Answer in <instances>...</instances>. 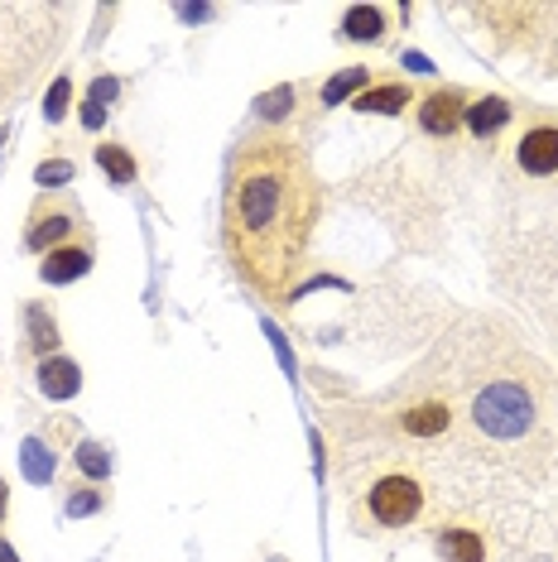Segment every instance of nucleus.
<instances>
[{
	"label": "nucleus",
	"instance_id": "0eeeda50",
	"mask_svg": "<svg viewBox=\"0 0 558 562\" xmlns=\"http://www.w3.org/2000/svg\"><path fill=\"white\" fill-rule=\"evenodd\" d=\"M462 125L472 131L477 139H491L496 131H505L511 125V101L505 97H481V101H467V116Z\"/></svg>",
	"mask_w": 558,
	"mask_h": 562
},
{
	"label": "nucleus",
	"instance_id": "4468645a",
	"mask_svg": "<svg viewBox=\"0 0 558 562\" xmlns=\"http://www.w3.org/2000/svg\"><path fill=\"white\" fill-rule=\"evenodd\" d=\"M97 164L111 173V183H131V178H135V159L125 155V145H101Z\"/></svg>",
	"mask_w": 558,
	"mask_h": 562
},
{
	"label": "nucleus",
	"instance_id": "423d86ee",
	"mask_svg": "<svg viewBox=\"0 0 558 562\" xmlns=\"http://www.w3.org/2000/svg\"><path fill=\"white\" fill-rule=\"evenodd\" d=\"M87 270H92V250L87 246H58V250H48L40 265L44 284H72V279H82Z\"/></svg>",
	"mask_w": 558,
	"mask_h": 562
},
{
	"label": "nucleus",
	"instance_id": "a211bd4d",
	"mask_svg": "<svg viewBox=\"0 0 558 562\" xmlns=\"http://www.w3.org/2000/svg\"><path fill=\"white\" fill-rule=\"evenodd\" d=\"M24 457H30V462H24V471H30L34 481H44V476H48V471H44V447L30 442V447H24Z\"/></svg>",
	"mask_w": 558,
	"mask_h": 562
},
{
	"label": "nucleus",
	"instance_id": "f257e3e1",
	"mask_svg": "<svg viewBox=\"0 0 558 562\" xmlns=\"http://www.w3.org/2000/svg\"><path fill=\"white\" fill-rule=\"evenodd\" d=\"M323 216V188L309 155L294 139L256 135L241 139L226 164L222 240L236 274L270 308H284L289 289L303 274L313 226Z\"/></svg>",
	"mask_w": 558,
	"mask_h": 562
},
{
	"label": "nucleus",
	"instance_id": "6ab92c4d",
	"mask_svg": "<svg viewBox=\"0 0 558 562\" xmlns=\"http://www.w3.org/2000/svg\"><path fill=\"white\" fill-rule=\"evenodd\" d=\"M72 164H40V183H68Z\"/></svg>",
	"mask_w": 558,
	"mask_h": 562
},
{
	"label": "nucleus",
	"instance_id": "f03ea898",
	"mask_svg": "<svg viewBox=\"0 0 558 562\" xmlns=\"http://www.w3.org/2000/svg\"><path fill=\"white\" fill-rule=\"evenodd\" d=\"M418 509H424V491L410 476H380L366 495V515L376 529H404L418 519Z\"/></svg>",
	"mask_w": 558,
	"mask_h": 562
},
{
	"label": "nucleus",
	"instance_id": "39448f33",
	"mask_svg": "<svg viewBox=\"0 0 558 562\" xmlns=\"http://www.w3.org/2000/svg\"><path fill=\"white\" fill-rule=\"evenodd\" d=\"M520 169L529 178H549L558 173V125H535V131L520 135V149H515Z\"/></svg>",
	"mask_w": 558,
	"mask_h": 562
},
{
	"label": "nucleus",
	"instance_id": "20e7f679",
	"mask_svg": "<svg viewBox=\"0 0 558 562\" xmlns=\"http://www.w3.org/2000/svg\"><path fill=\"white\" fill-rule=\"evenodd\" d=\"M462 116H467V97L458 92V87H438V92H428L424 106H418V125L438 139L462 131Z\"/></svg>",
	"mask_w": 558,
	"mask_h": 562
},
{
	"label": "nucleus",
	"instance_id": "dca6fc26",
	"mask_svg": "<svg viewBox=\"0 0 558 562\" xmlns=\"http://www.w3.org/2000/svg\"><path fill=\"white\" fill-rule=\"evenodd\" d=\"M289 101H294V92H289V87H279V92L256 101V111H260V116H289Z\"/></svg>",
	"mask_w": 558,
	"mask_h": 562
},
{
	"label": "nucleus",
	"instance_id": "6e6552de",
	"mask_svg": "<svg viewBox=\"0 0 558 562\" xmlns=\"http://www.w3.org/2000/svg\"><path fill=\"white\" fill-rule=\"evenodd\" d=\"M380 34H386V10L351 5L347 15H342V40H351V44H380Z\"/></svg>",
	"mask_w": 558,
	"mask_h": 562
},
{
	"label": "nucleus",
	"instance_id": "412c9836",
	"mask_svg": "<svg viewBox=\"0 0 558 562\" xmlns=\"http://www.w3.org/2000/svg\"><path fill=\"white\" fill-rule=\"evenodd\" d=\"M0 562H20V558H15V553H10V548H5V543H0Z\"/></svg>",
	"mask_w": 558,
	"mask_h": 562
},
{
	"label": "nucleus",
	"instance_id": "4be33fe9",
	"mask_svg": "<svg viewBox=\"0 0 558 562\" xmlns=\"http://www.w3.org/2000/svg\"><path fill=\"white\" fill-rule=\"evenodd\" d=\"M0 519H5V485H0Z\"/></svg>",
	"mask_w": 558,
	"mask_h": 562
},
{
	"label": "nucleus",
	"instance_id": "7ed1b4c3",
	"mask_svg": "<svg viewBox=\"0 0 558 562\" xmlns=\"http://www.w3.org/2000/svg\"><path fill=\"white\" fill-rule=\"evenodd\" d=\"M72 207L63 198H40L34 202V212H30V232H24V246L30 250H58V240L72 232Z\"/></svg>",
	"mask_w": 558,
	"mask_h": 562
},
{
	"label": "nucleus",
	"instance_id": "9b49d317",
	"mask_svg": "<svg viewBox=\"0 0 558 562\" xmlns=\"http://www.w3.org/2000/svg\"><path fill=\"white\" fill-rule=\"evenodd\" d=\"M438 553L443 562H481L487 553H481V539L472 529H443L438 533Z\"/></svg>",
	"mask_w": 558,
	"mask_h": 562
},
{
	"label": "nucleus",
	"instance_id": "f3484780",
	"mask_svg": "<svg viewBox=\"0 0 558 562\" xmlns=\"http://www.w3.org/2000/svg\"><path fill=\"white\" fill-rule=\"evenodd\" d=\"M78 467L82 471H92V476H107V457H101V447H78Z\"/></svg>",
	"mask_w": 558,
	"mask_h": 562
},
{
	"label": "nucleus",
	"instance_id": "9d476101",
	"mask_svg": "<svg viewBox=\"0 0 558 562\" xmlns=\"http://www.w3.org/2000/svg\"><path fill=\"white\" fill-rule=\"evenodd\" d=\"M410 87L404 82H386V87H376V92H361L357 101H351V106L357 111H371V116H395V111H404L410 106Z\"/></svg>",
	"mask_w": 558,
	"mask_h": 562
},
{
	"label": "nucleus",
	"instance_id": "ddd939ff",
	"mask_svg": "<svg viewBox=\"0 0 558 562\" xmlns=\"http://www.w3.org/2000/svg\"><path fill=\"white\" fill-rule=\"evenodd\" d=\"M24 323H30V347L34 351H54L58 347V327H54V317H44V308H24Z\"/></svg>",
	"mask_w": 558,
	"mask_h": 562
},
{
	"label": "nucleus",
	"instance_id": "1a4fd4ad",
	"mask_svg": "<svg viewBox=\"0 0 558 562\" xmlns=\"http://www.w3.org/2000/svg\"><path fill=\"white\" fill-rule=\"evenodd\" d=\"M40 390L48 400H72V394L82 390V370L72 361H63V356H54V361L40 366Z\"/></svg>",
	"mask_w": 558,
	"mask_h": 562
},
{
	"label": "nucleus",
	"instance_id": "2eb2a0df",
	"mask_svg": "<svg viewBox=\"0 0 558 562\" xmlns=\"http://www.w3.org/2000/svg\"><path fill=\"white\" fill-rule=\"evenodd\" d=\"M404 428H410V432H443V428H448V408H443V404L414 408V414L404 418Z\"/></svg>",
	"mask_w": 558,
	"mask_h": 562
},
{
	"label": "nucleus",
	"instance_id": "aec40b11",
	"mask_svg": "<svg viewBox=\"0 0 558 562\" xmlns=\"http://www.w3.org/2000/svg\"><path fill=\"white\" fill-rule=\"evenodd\" d=\"M63 106H68V82H54V92H48V121H58Z\"/></svg>",
	"mask_w": 558,
	"mask_h": 562
},
{
	"label": "nucleus",
	"instance_id": "f8f14e48",
	"mask_svg": "<svg viewBox=\"0 0 558 562\" xmlns=\"http://www.w3.org/2000/svg\"><path fill=\"white\" fill-rule=\"evenodd\" d=\"M366 78H371V72H366V68H342L337 78L323 87V101H327V106H337V101H347V97L357 101V92L366 87Z\"/></svg>",
	"mask_w": 558,
	"mask_h": 562
}]
</instances>
